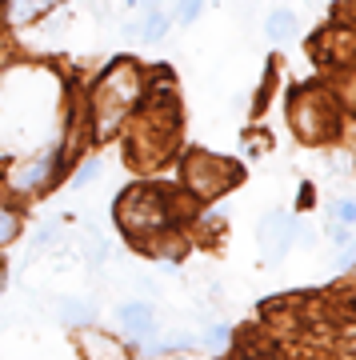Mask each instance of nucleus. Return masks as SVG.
I'll list each match as a JSON object with an SVG mask.
<instances>
[{"label": "nucleus", "instance_id": "nucleus-11", "mask_svg": "<svg viewBox=\"0 0 356 360\" xmlns=\"http://www.w3.org/2000/svg\"><path fill=\"white\" fill-rule=\"evenodd\" d=\"M352 260H356V245H348V248H344V252H341V269H348Z\"/></svg>", "mask_w": 356, "mask_h": 360}, {"label": "nucleus", "instance_id": "nucleus-3", "mask_svg": "<svg viewBox=\"0 0 356 360\" xmlns=\"http://www.w3.org/2000/svg\"><path fill=\"white\" fill-rule=\"evenodd\" d=\"M265 32H268V40L284 44L288 37H296V13L293 8H272L268 20H265Z\"/></svg>", "mask_w": 356, "mask_h": 360}, {"label": "nucleus", "instance_id": "nucleus-2", "mask_svg": "<svg viewBox=\"0 0 356 360\" xmlns=\"http://www.w3.org/2000/svg\"><path fill=\"white\" fill-rule=\"evenodd\" d=\"M52 168H56V148H49V153H44V160L37 156V160H32L28 168H20L13 184L20 188V193H28V188H40V184H49Z\"/></svg>", "mask_w": 356, "mask_h": 360}, {"label": "nucleus", "instance_id": "nucleus-6", "mask_svg": "<svg viewBox=\"0 0 356 360\" xmlns=\"http://www.w3.org/2000/svg\"><path fill=\"white\" fill-rule=\"evenodd\" d=\"M336 220L341 224H356V200H341L336 205Z\"/></svg>", "mask_w": 356, "mask_h": 360}, {"label": "nucleus", "instance_id": "nucleus-4", "mask_svg": "<svg viewBox=\"0 0 356 360\" xmlns=\"http://www.w3.org/2000/svg\"><path fill=\"white\" fill-rule=\"evenodd\" d=\"M165 32H168V16H165V13H148V16L136 25V37L148 40V44H153V40H160Z\"/></svg>", "mask_w": 356, "mask_h": 360}, {"label": "nucleus", "instance_id": "nucleus-12", "mask_svg": "<svg viewBox=\"0 0 356 360\" xmlns=\"http://www.w3.org/2000/svg\"><path fill=\"white\" fill-rule=\"evenodd\" d=\"M49 4H56V0H32V8H49Z\"/></svg>", "mask_w": 356, "mask_h": 360}, {"label": "nucleus", "instance_id": "nucleus-8", "mask_svg": "<svg viewBox=\"0 0 356 360\" xmlns=\"http://www.w3.org/2000/svg\"><path fill=\"white\" fill-rule=\"evenodd\" d=\"M13 232H16V220H13V212H8V208H0V240H8Z\"/></svg>", "mask_w": 356, "mask_h": 360}, {"label": "nucleus", "instance_id": "nucleus-10", "mask_svg": "<svg viewBox=\"0 0 356 360\" xmlns=\"http://www.w3.org/2000/svg\"><path fill=\"white\" fill-rule=\"evenodd\" d=\"M224 336H229V328H212V333H208V348H212V352H220V348H224Z\"/></svg>", "mask_w": 356, "mask_h": 360}, {"label": "nucleus", "instance_id": "nucleus-7", "mask_svg": "<svg viewBox=\"0 0 356 360\" xmlns=\"http://www.w3.org/2000/svg\"><path fill=\"white\" fill-rule=\"evenodd\" d=\"M204 8V0H180V20L189 25V20H196V13Z\"/></svg>", "mask_w": 356, "mask_h": 360}, {"label": "nucleus", "instance_id": "nucleus-1", "mask_svg": "<svg viewBox=\"0 0 356 360\" xmlns=\"http://www.w3.org/2000/svg\"><path fill=\"white\" fill-rule=\"evenodd\" d=\"M120 328H125L128 336H136V340H144V336H153L156 321H153V309L148 304H140V300H128V304H120Z\"/></svg>", "mask_w": 356, "mask_h": 360}, {"label": "nucleus", "instance_id": "nucleus-5", "mask_svg": "<svg viewBox=\"0 0 356 360\" xmlns=\"http://www.w3.org/2000/svg\"><path fill=\"white\" fill-rule=\"evenodd\" d=\"M61 321L64 324H89L92 312H89L84 300H61Z\"/></svg>", "mask_w": 356, "mask_h": 360}, {"label": "nucleus", "instance_id": "nucleus-13", "mask_svg": "<svg viewBox=\"0 0 356 360\" xmlns=\"http://www.w3.org/2000/svg\"><path fill=\"white\" fill-rule=\"evenodd\" d=\"M128 4H156V0H128Z\"/></svg>", "mask_w": 356, "mask_h": 360}, {"label": "nucleus", "instance_id": "nucleus-9", "mask_svg": "<svg viewBox=\"0 0 356 360\" xmlns=\"http://www.w3.org/2000/svg\"><path fill=\"white\" fill-rule=\"evenodd\" d=\"M96 168H101V165H96V160H89V165H84L77 176H72V188H84V184L92 180V172H96Z\"/></svg>", "mask_w": 356, "mask_h": 360}]
</instances>
